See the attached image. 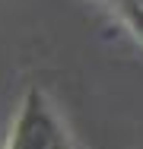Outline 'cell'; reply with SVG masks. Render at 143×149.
<instances>
[{
    "label": "cell",
    "instance_id": "6da1fadb",
    "mask_svg": "<svg viewBox=\"0 0 143 149\" xmlns=\"http://www.w3.org/2000/svg\"><path fill=\"white\" fill-rule=\"evenodd\" d=\"M22 149H51V146H22Z\"/></svg>",
    "mask_w": 143,
    "mask_h": 149
}]
</instances>
